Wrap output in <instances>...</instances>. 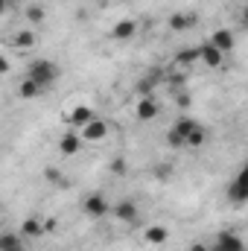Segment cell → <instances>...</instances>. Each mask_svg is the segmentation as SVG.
I'll list each match as a JSON object with an SVG mask.
<instances>
[{"label":"cell","mask_w":248,"mask_h":251,"mask_svg":"<svg viewBox=\"0 0 248 251\" xmlns=\"http://www.w3.org/2000/svg\"><path fill=\"white\" fill-rule=\"evenodd\" d=\"M35 41H38V35L29 32V29H21V32H15V38H12V44H15L18 50H29Z\"/></svg>","instance_id":"obj_14"},{"label":"cell","mask_w":248,"mask_h":251,"mask_svg":"<svg viewBox=\"0 0 248 251\" xmlns=\"http://www.w3.org/2000/svg\"><path fill=\"white\" fill-rule=\"evenodd\" d=\"M9 3H12V0H0V15L6 12V6H9Z\"/></svg>","instance_id":"obj_29"},{"label":"cell","mask_w":248,"mask_h":251,"mask_svg":"<svg viewBox=\"0 0 248 251\" xmlns=\"http://www.w3.org/2000/svg\"><path fill=\"white\" fill-rule=\"evenodd\" d=\"M204 137H207V131L201 128V123H196V126H193V131L187 134V146H201V143H204Z\"/></svg>","instance_id":"obj_18"},{"label":"cell","mask_w":248,"mask_h":251,"mask_svg":"<svg viewBox=\"0 0 248 251\" xmlns=\"http://www.w3.org/2000/svg\"><path fill=\"white\" fill-rule=\"evenodd\" d=\"M196 59H198L196 47H184V50H178V56H175V62H178V64H193Z\"/></svg>","instance_id":"obj_21"},{"label":"cell","mask_w":248,"mask_h":251,"mask_svg":"<svg viewBox=\"0 0 248 251\" xmlns=\"http://www.w3.org/2000/svg\"><path fill=\"white\" fill-rule=\"evenodd\" d=\"M167 143H170L173 149H181V146H187V140L178 134V131H175V128H170V131H167Z\"/></svg>","instance_id":"obj_23"},{"label":"cell","mask_w":248,"mask_h":251,"mask_svg":"<svg viewBox=\"0 0 248 251\" xmlns=\"http://www.w3.org/2000/svg\"><path fill=\"white\" fill-rule=\"evenodd\" d=\"M193 126H196V120H193V117H178V120L173 123V128H175V131H178V134L187 140V134L193 131Z\"/></svg>","instance_id":"obj_20"},{"label":"cell","mask_w":248,"mask_h":251,"mask_svg":"<svg viewBox=\"0 0 248 251\" xmlns=\"http://www.w3.org/2000/svg\"><path fill=\"white\" fill-rule=\"evenodd\" d=\"M59 149H62V155H76V152L82 149V137H79V131H67V134H62Z\"/></svg>","instance_id":"obj_10"},{"label":"cell","mask_w":248,"mask_h":251,"mask_svg":"<svg viewBox=\"0 0 248 251\" xmlns=\"http://www.w3.org/2000/svg\"><path fill=\"white\" fill-rule=\"evenodd\" d=\"M167 240H170V231H167V228H161V225L146 228V243H152V246H164Z\"/></svg>","instance_id":"obj_15"},{"label":"cell","mask_w":248,"mask_h":251,"mask_svg":"<svg viewBox=\"0 0 248 251\" xmlns=\"http://www.w3.org/2000/svg\"><path fill=\"white\" fill-rule=\"evenodd\" d=\"M82 210L91 216V219H102V216H108V199L102 196V193H88L85 199H82Z\"/></svg>","instance_id":"obj_2"},{"label":"cell","mask_w":248,"mask_h":251,"mask_svg":"<svg viewBox=\"0 0 248 251\" xmlns=\"http://www.w3.org/2000/svg\"><path fill=\"white\" fill-rule=\"evenodd\" d=\"M210 44H213L222 56H228V53L234 50V32H228V29H216V32L210 35Z\"/></svg>","instance_id":"obj_8"},{"label":"cell","mask_w":248,"mask_h":251,"mask_svg":"<svg viewBox=\"0 0 248 251\" xmlns=\"http://www.w3.org/2000/svg\"><path fill=\"white\" fill-rule=\"evenodd\" d=\"M134 32H137V24H134L131 18H125L120 24H114L111 38H114V41H128V38H134Z\"/></svg>","instance_id":"obj_9"},{"label":"cell","mask_w":248,"mask_h":251,"mask_svg":"<svg viewBox=\"0 0 248 251\" xmlns=\"http://www.w3.org/2000/svg\"><path fill=\"white\" fill-rule=\"evenodd\" d=\"M114 216H117L120 222H125V225H128V222H134V219H137V204H134V201H128V199H123V201L114 207Z\"/></svg>","instance_id":"obj_11"},{"label":"cell","mask_w":248,"mask_h":251,"mask_svg":"<svg viewBox=\"0 0 248 251\" xmlns=\"http://www.w3.org/2000/svg\"><path fill=\"white\" fill-rule=\"evenodd\" d=\"M134 114H137V120H155L158 114H161V105H158V100L155 97H143L137 105H134Z\"/></svg>","instance_id":"obj_5"},{"label":"cell","mask_w":248,"mask_h":251,"mask_svg":"<svg viewBox=\"0 0 248 251\" xmlns=\"http://www.w3.org/2000/svg\"><path fill=\"white\" fill-rule=\"evenodd\" d=\"M196 53H198V59L207 64V67H222V64H225V56H222L210 41H204L201 47H196Z\"/></svg>","instance_id":"obj_6"},{"label":"cell","mask_w":248,"mask_h":251,"mask_svg":"<svg viewBox=\"0 0 248 251\" xmlns=\"http://www.w3.org/2000/svg\"><path fill=\"white\" fill-rule=\"evenodd\" d=\"M190 24H193V15H173L170 18V29H175V32H184Z\"/></svg>","instance_id":"obj_19"},{"label":"cell","mask_w":248,"mask_h":251,"mask_svg":"<svg viewBox=\"0 0 248 251\" xmlns=\"http://www.w3.org/2000/svg\"><path fill=\"white\" fill-rule=\"evenodd\" d=\"M79 137L85 140V143H99V140H105L108 137V123H102V120H91V123H85L79 128Z\"/></svg>","instance_id":"obj_3"},{"label":"cell","mask_w":248,"mask_h":251,"mask_svg":"<svg viewBox=\"0 0 248 251\" xmlns=\"http://www.w3.org/2000/svg\"><path fill=\"white\" fill-rule=\"evenodd\" d=\"M26 18H29L32 24H41V21L47 18V12H44V9H41L38 3H32V6H26Z\"/></svg>","instance_id":"obj_22"},{"label":"cell","mask_w":248,"mask_h":251,"mask_svg":"<svg viewBox=\"0 0 248 251\" xmlns=\"http://www.w3.org/2000/svg\"><path fill=\"white\" fill-rule=\"evenodd\" d=\"M21 234H24V237H41V234H44V222H41L38 216H26V219L21 222Z\"/></svg>","instance_id":"obj_12"},{"label":"cell","mask_w":248,"mask_h":251,"mask_svg":"<svg viewBox=\"0 0 248 251\" xmlns=\"http://www.w3.org/2000/svg\"><path fill=\"white\" fill-rule=\"evenodd\" d=\"M9 67H12L9 59H6V56H0V73H9Z\"/></svg>","instance_id":"obj_26"},{"label":"cell","mask_w":248,"mask_h":251,"mask_svg":"<svg viewBox=\"0 0 248 251\" xmlns=\"http://www.w3.org/2000/svg\"><path fill=\"white\" fill-rule=\"evenodd\" d=\"M0 213H3V204H0Z\"/></svg>","instance_id":"obj_31"},{"label":"cell","mask_w":248,"mask_h":251,"mask_svg":"<svg viewBox=\"0 0 248 251\" xmlns=\"http://www.w3.org/2000/svg\"><path fill=\"white\" fill-rule=\"evenodd\" d=\"M24 243H21V237L18 234H0V251H15L21 249Z\"/></svg>","instance_id":"obj_17"},{"label":"cell","mask_w":248,"mask_h":251,"mask_svg":"<svg viewBox=\"0 0 248 251\" xmlns=\"http://www.w3.org/2000/svg\"><path fill=\"white\" fill-rule=\"evenodd\" d=\"M155 173H158V176H161V178H167V176H170V167H158V170H155Z\"/></svg>","instance_id":"obj_28"},{"label":"cell","mask_w":248,"mask_h":251,"mask_svg":"<svg viewBox=\"0 0 248 251\" xmlns=\"http://www.w3.org/2000/svg\"><path fill=\"white\" fill-rule=\"evenodd\" d=\"M15 251H26V249H24V246H21V249H15Z\"/></svg>","instance_id":"obj_30"},{"label":"cell","mask_w":248,"mask_h":251,"mask_svg":"<svg viewBox=\"0 0 248 251\" xmlns=\"http://www.w3.org/2000/svg\"><path fill=\"white\" fill-rule=\"evenodd\" d=\"M18 94H21L24 100H35V97L41 94V88H38L32 79H26V76H24V79H21V85H18Z\"/></svg>","instance_id":"obj_16"},{"label":"cell","mask_w":248,"mask_h":251,"mask_svg":"<svg viewBox=\"0 0 248 251\" xmlns=\"http://www.w3.org/2000/svg\"><path fill=\"white\" fill-rule=\"evenodd\" d=\"M111 173H117V176H123V173H125V161H123V158H117V161L111 164Z\"/></svg>","instance_id":"obj_25"},{"label":"cell","mask_w":248,"mask_h":251,"mask_svg":"<svg viewBox=\"0 0 248 251\" xmlns=\"http://www.w3.org/2000/svg\"><path fill=\"white\" fill-rule=\"evenodd\" d=\"M94 120V111L88 108V105H76L73 111H70V123L76 126V128H82L85 123H91Z\"/></svg>","instance_id":"obj_13"},{"label":"cell","mask_w":248,"mask_h":251,"mask_svg":"<svg viewBox=\"0 0 248 251\" xmlns=\"http://www.w3.org/2000/svg\"><path fill=\"white\" fill-rule=\"evenodd\" d=\"M190 251H210V249H207L204 243H193V246H190Z\"/></svg>","instance_id":"obj_27"},{"label":"cell","mask_w":248,"mask_h":251,"mask_svg":"<svg viewBox=\"0 0 248 251\" xmlns=\"http://www.w3.org/2000/svg\"><path fill=\"white\" fill-rule=\"evenodd\" d=\"M26 79H32L41 91L47 88V85H53L56 79H59V67L53 62H47V59H38V62L29 64V73H26Z\"/></svg>","instance_id":"obj_1"},{"label":"cell","mask_w":248,"mask_h":251,"mask_svg":"<svg viewBox=\"0 0 248 251\" xmlns=\"http://www.w3.org/2000/svg\"><path fill=\"white\" fill-rule=\"evenodd\" d=\"M213 251H246V243H243L240 234L222 231V234L216 237V243H213Z\"/></svg>","instance_id":"obj_4"},{"label":"cell","mask_w":248,"mask_h":251,"mask_svg":"<svg viewBox=\"0 0 248 251\" xmlns=\"http://www.w3.org/2000/svg\"><path fill=\"white\" fill-rule=\"evenodd\" d=\"M246 196H248V187H246V173H240L231 184H228V199L234 204H246Z\"/></svg>","instance_id":"obj_7"},{"label":"cell","mask_w":248,"mask_h":251,"mask_svg":"<svg viewBox=\"0 0 248 251\" xmlns=\"http://www.w3.org/2000/svg\"><path fill=\"white\" fill-rule=\"evenodd\" d=\"M44 178H47V181H53V184H62V176H59V170H56V167H47V170H44Z\"/></svg>","instance_id":"obj_24"}]
</instances>
